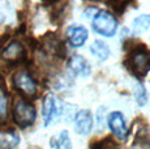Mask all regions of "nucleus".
Instances as JSON below:
<instances>
[{"label":"nucleus","mask_w":150,"mask_h":149,"mask_svg":"<svg viewBox=\"0 0 150 149\" xmlns=\"http://www.w3.org/2000/svg\"><path fill=\"white\" fill-rule=\"evenodd\" d=\"M150 28V15H141L132 22V30L134 34H141Z\"/></svg>","instance_id":"f8f14e48"},{"label":"nucleus","mask_w":150,"mask_h":149,"mask_svg":"<svg viewBox=\"0 0 150 149\" xmlns=\"http://www.w3.org/2000/svg\"><path fill=\"white\" fill-rule=\"evenodd\" d=\"M108 127L111 132L114 133V136L117 137L120 141H124L128 136V128L125 124V119H124V115L120 111H114L108 115Z\"/></svg>","instance_id":"423d86ee"},{"label":"nucleus","mask_w":150,"mask_h":149,"mask_svg":"<svg viewBox=\"0 0 150 149\" xmlns=\"http://www.w3.org/2000/svg\"><path fill=\"white\" fill-rule=\"evenodd\" d=\"M60 115H62V104H60V101H57V98L52 94L46 96L42 106V116L45 124H51L54 120L60 118Z\"/></svg>","instance_id":"39448f33"},{"label":"nucleus","mask_w":150,"mask_h":149,"mask_svg":"<svg viewBox=\"0 0 150 149\" xmlns=\"http://www.w3.org/2000/svg\"><path fill=\"white\" fill-rule=\"evenodd\" d=\"M8 118V97L4 88L0 87V123Z\"/></svg>","instance_id":"4468645a"},{"label":"nucleus","mask_w":150,"mask_h":149,"mask_svg":"<svg viewBox=\"0 0 150 149\" xmlns=\"http://www.w3.org/2000/svg\"><path fill=\"white\" fill-rule=\"evenodd\" d=\"M14 88L22 94V96L31 98L37 94V84L34 79L26 71H18L13 76Z\"/></svg>","instance_id":"20e7f679"},{"label":"nucleus","mask_w":150,"mask_h":149,"mask_svg":"<svg viewBox=\"0 0 150 149\" xmlns=\"http://www.w3.org/2000/svg\"><path fill=\"white\" fill-rule=\"evenodd\" d=\"M1 56H3V59L9 63L21 62V60L25 58V48L20 42L13 41L4 48Z\"/></svg>","instance_id":"1a4fd4ad"},{"label":"nucleus","mask_w":150,"mask_h":149,"mask_svg":"<svg viewBox=\"0 0 150 149\" xmlns=\"http://www.w3.org/2000/svg\"><path fill=\"white\" fill-rule=\"evenodd\" d=\"M131 70L138 77L145 76L150 71V53L144 47H137L129 56Z\"/></svg>","instance_id":"7ed1b4c3"},{"label":"nucleus","mask_w":150,"mask_h":149,"mask_svg":"<svg viewBox=\"0 0 150 149\" xmlns=\"http://www.w3.org/2000/svg\"><path fill=\"white\" fill-rule=\"evenodd\" d=\"M93 30L103 37H112L116 33L117 21L114 16L107 11H99L91 20Z\"/></svg>","instance_id":"f257e3e1"},{"label":"nucleus","mask_w":150,"mask_h":149,"mask_svg":"<svg viewBox=\"0 0 150 149\" xmlns=\"http://www.w3.org/2000/svg\"><path fill=\"white\" fill-rule=\"evenodd\" d=\"M90 53L93 54L97 59H99V60L103 62V60L108 59L110 48H108L107 43H105L103 41H96V42H93L91 46H90Z\"/></svg>","instance_id":"9b49d317"},{"label":"nucleus","mask_w":150,"mask_h":149,"mask_svg":"<svg viewBox=\"0 0 150 149\" xmlns=\"http://www.w3.org/2000/svg\"><path fill=\"white\" fill-rule=\"evenodd\" d=\"M68 68L73 74L81 76V77L89 76V74H90V70H91L88 60L81 55L71 56V59H69V62H68Z\"/></svg>","instance_id":"6e6552de"},{"label":"nucleus","mask_w":150,"mask_h":149,"mask_svg":"<svg viewBox=\"0 0 150 149\" xmlns=\"http://www.w3.org/2000/svg\"><path fill=\"white\" fill-rule=\"evenodd\" d=\"M51 147L52 148H71V139L67 131H62L59 135L51 139Z\"/></svg>","instance_id":"ddd939ff"},{"label":"nucleus","mask_w":150,"mask_h":149,"mask_svg":"<svg viewBox=\"0 0 150 149\" xmlns=\"http://www.w3.org/2000/svg\"><path fill=\"white\" fill-rule=\"evenodd\" d=\"M37 118L35 107L28 101L18 98L13 104V119L20 127H28L34 123Z\"/></svg>","instance_id":"f03ea898"},{"label":"nucleus","mask_w":150,"mask_h":149,"mask_svg":"<svg viewBox=\"0 0 150 149\" xmlns=\"http://www.w3.org/2000/svg\"><path fill=\"white\" fill-rule=\"evenodd\" d=\"M137 102L140 105H145L146 104V99H148V96H146V92L144 89V87H140L137 90Z\"/></svg>","instance_id":"2eb2a0df"},{"label":"nucleus","mask_w":150,"mask_h":149,"mask_svg":"<svg viewBox=\"0 0 150 149\" xmlns=\"http://www.w3.org/2000/svg\"><path fill=\"white\" fill-rule=\"evenodd\" d=\"M93 128V116L88 110H81L74 118V130L81 136H86Z\"/></svg>","instance_id":"0eeeda50"},{"label":"nucleus","mask_w":150,"mask_h":149,"mask_svg":"<svg viewBox=\"0 0 150 149\" xmlns=\"http://www.w3.org/2000/svg\"><path fill=\"white\" fill-rule=\"evenodd\" d=\"M68 41L73 47H80L86 42L88 39V30L82 25H72L67 30Z\"/></svg>","instance_id":"9d476101"}]
</instances>
